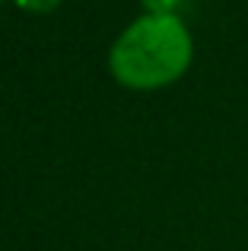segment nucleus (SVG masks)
I'll use <instances>...</instances> for the list:
<instances>
[{
  "instance_id": "obj_3",
  "label": "nucleus",
  "mask_w": 248,
  "mask_h": 251,
  "mask_svg": "<svg viewBox=\"0 0 248 251\" xmlns=\"http://www.w3.org/2000/svg\"><path fill=\"white\" fill-rule=\"evenodd\" d=\"M23 10H32V13H48V10H54L61 0H16Z\"/></svg>"
},
{
  "instance_id": "obj_2",
  "label": "nucleus",
  "mask_w": 248,
  "mask_h": 251,
  "mask_svg": "<svg viewBox=\"0 0 248 251\" xmlns=\"http://www.w3.org/2000/svg\"><path fill=\"white\" fill-rule=\"evenodd\" d=\"M143 6H147V13H153V16H175L181 0H143Z\"/></svg>"
},
{
  "instance_id": "obj_1",
  "label": "nucleus",
  "mask_w": 248,
  "mask_h": 251,
  "mask_svg": "<svg viewBox=\"0 0 248 251\" xmlns=\"http://www.w3.org/2000/svg\"><path fill=\"white\" fill-rule=\"evenodd\" d=\"M112 74L130 89H159L175 83L191 64V35L178 16H153L130 23L112 48Z\"/></svg>"
}]
</instances>
